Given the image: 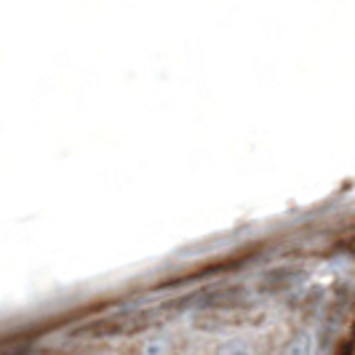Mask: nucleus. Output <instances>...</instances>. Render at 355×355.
<instances>
[{"mask_svg": "<svg viewBox=\"0 0 355 355\" xmlns=\"http://www.w3.org/2000/svg\"><path fill=\"white\" fill-rule=\"evenodd\" d=\"M278 355H315V334H313L307 326L294 329V331L284 339Z\"/></svg>", "mask_w": 355, "mask_h": 355, "instance_id": "nucleus-1", "label": "nucleus"}, {"mask_svg": "<svg viewBox=\"0 0 355 355\" xmlns=\"http://www.w3.org/2000/svg\"><path fill=\"white\" fill-rule=\"evenodd\" d=\"M211 355H265V353H262V345L254 337L235 334V337L222 339V342L214 347Z\"/></svg>", "mask_w": 355, "mask_h": 355, "instance_id": "nucleus-2", "label": "nucleus"}, {"mask_svg": "<svg viewBox=\"0 0 355 355\" xmlns=\"http://www.w3.org/2000/svg\"><path fill=\"white\" fill-rule=\"evenodd\" d=\"M137 355H177V339L166 331H153L139 342Z\"/></svg>", "mask_w": 355, "mask_h": 355, "instance_id": "nucleus-3", "label": "nucleus"}]
</instances>
